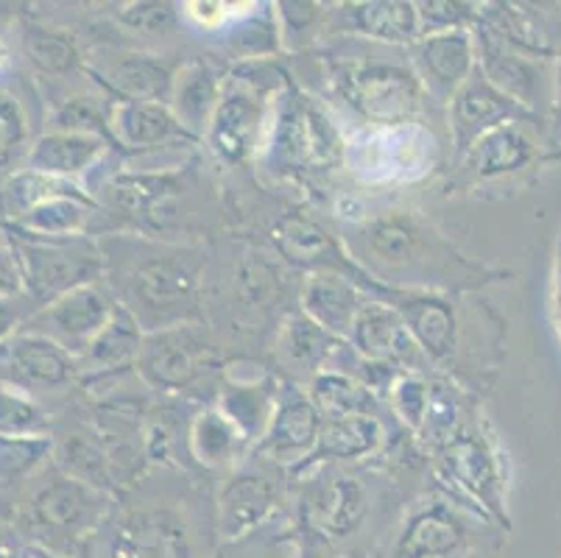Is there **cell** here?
Wrapping results in <instances>:
<instances>
[{"mask_svg":"<svg viewBox=\"0 0 561 558\" xmlns=\"http://www.w3.org/2000/svg\"><path fill=\"white\" fill-rule=\"evenodd\" d=\"M110 494L70 478L50 460L12 498L0 500V528L56 558H81L104 520Z\"/></svg>","mask_w":561,"mask_h":558,"instance_id":"obj_1","label":"cell"},{"mask_svg":"<svg viewBox=\"0 0 561 558\" xmlns=\"http://www.w3.org/2000/svg\"><path fill=\"white\" fill-rule=\"evenodd\" d=\"M9 235L14 240L20 269H23V294L37 307V314L70 291L99 283L104 274V254L84 235L65 240L28 238L18 232Z\"/></svg>","mask_w":561,"mask_h":558,"instance_id":"obj_2","label":"cell"},{"mask_svg":"<svg viewBox=\"0 0 561 558\" xmlns=\"http://www.w3.org/2000/svg\"><path fill=\"white\" fill-rule=\"evenodd\" d=\"M81 558H198L191 525L168 505H137L112 514Z\"/></svg>","mask_w":561,"mask_h":558,"instance_id":"obj_3","label":"cell"},{"mask_svg":"<svg viewBox=\"0 0 561 558\" xmlns=\"http://www.w3.org/2000/svg\"><path fill=\"white\" fill-rule=\"evenodd\" d=\"M198 285V260L182 252L149 254L126 276L129 299L137 305L131 314L137 321H157L160 330L185 324L187 314L196 310Z\"/></svg>","mask_w":561,"mask_h":558,"instance_id":"obj_4","label":"cell"},{"mask_svg":"<svg viewBox=\"0 0 561 558\" xmlns=\"http://www.w3.org/2000/svg\"><path fill=\"white\" fill-rule=\"evenodd\" d=\"M137 368L142 377L165 391H191L216 368V350L191 324L165 327L142 341Z\"/></svg>","mask_w":561,"mask_h":558,"instance_id":"obj_5","label":"cell"},{"mask_svg":"<svg viewBox=\"0 0 561 558\" xmlns=\"http://www.w3.org/2000/svg\"><path fill=\"white\" fill-rule=\"evenodd\" d=\"M115 296L104 285L90 283L65 294L54 305L43 307L39 314L28 319L23 330L50 338L59 346H65L70 355L79 357L101 335V330L110 324V319L115 316Z\"/></svg>","mask_w":561,"mask_h":558,"instance_id":"obj_6","label":"cell"},{"mask_svg":"<svg viewBox=\"0 0 561 558\" xmlns=\"http://www.w3.org/2000/svg\"><path fill=\"white\" fill-rule=\"evenodd\" d=\"M436 143L416 126H382V129L366 132L364 137L346 148V160L355 173L375 182L386 179H411L431 168V157Z\"/></svg>","mask_w":561,"mask_h":558,"instance_id":"obj_7","label":"cell"},{"mask_svg":"<svg viewBox=\"0 0 561 558\" xmlns=\"http://www.w3.org/2000/svg\"><path fill=\"white\" fill-rule=\"evenodd\" d=\"M346 99L382 126H400L420 110V76L397 65H355L341 84Z\"/></svg>","mask_w":561,"mask_h":558,"instance_id":"obj_8","label":"cell"},{"mask_svg":"<svg viewBox=\"0 0 561 558\" xmlns=\"http://www.w3.org/2000/svg\"><path fill=\"white\" fill-rule=\"evenodd\" d=\"M79 377V357L50 338L20 330L0 344V383L34 391L65 388Z\"/></svg>","mask_w":561,"mask_h":558,"instance_id":"obj_9","label":"cell"},{"mask_svg":"<svg viewBox=\"0 0 561 558\" xmlns=\"http://www.w3.org/2000/svg\"><path fill=\"white\" fill-rule=\"evenodd\" d=\"M274 157L285 166H333L344 151L341 135L319 106L290 95L274 129Z\"/></svg>","mask_w":561,"mask_h":558,"instance_id":"obj_10","label":"cell"},{"mask_svg":"<svg viewBox=\"0 0 561 558\" xmlns=\"http://www.w3.org/2000/svg\"><path fill=\"white\" fill-rule=\"evenodd\" d=\"M523 117H528V110L519 106L514 99H508L506 92H500L497 87L489 84L486 76L476 68V73L469 76L467 84L450 101V126L456 151L467 153L489 132L508 126V123H519Z\"/></svg>","mask_w":561,"mask_h":558,"instance_id":"obj_11","label":"cell"},{"mask_svg":"<svg viewBox=\"0 0 561 558\" xmlns=\"http://www.w3.org/2000/svg\"><path fill=\"white\" fill-rule=\"evenodd\" d=\"M366 491L358 480L330 478L302 498V525L316 539L339 545L358 534L366 522Z\"/></svg>","mask_w":561,"mask_h":558,"instance_id":"obj_12","label":"cell"},{"mask_svg":"<svg viewBox=\"0 0 561 558\" xmlns=\"http://www.w3.org/2000/svg\"><path fill=\"white\" fill-rule=\"evenodd\" d=\"M413 61L420 70V84L433 99L453 101L478 68L476 37L469 29L422 37Z\"/></svg>","mask_w":561,"mask_h":558,"instance_id":"obj_13","label":"cell"},{"mask_svg":"<svg viewBox=\"0 0 561 558\" xmlns=\"http://www.w3.org/2000/svg\"><path fill=\"white\" fill-rule=\"evenodd\" d=\"M382 301L400 314L425 357L450 361L456 355L458 319L450 301L433 294H413V291H386Z\"/></svg>","mask_w":561,"mask_h":558,"instance_id":"obj_14","label":"cell"},{"mask_svg":"<svg viewBox=\"0 0 561 558\" xmlns=\"http://www.w3.org/2000/svg\"><path fill=\"white\" fill-rule=\"evenodd\" d=\"M476 54L478 70L486 76L489 84L497 87L500 92H506L508 99H514L525 110L537 106V99L542 95L545 70L534 56L506 45L483 25H478Z\"/></svg>","mask_w":561,"mask_h":558,"instance_id":"obj_15","label":"cell"},{"mask_svg":"<svg viewBox=\"0 0 561 558\" xmlns=\"http://www.w3.org/2000/svg\"><path fill=\"white\" fill-rule=\"evenodd\" d=\"M277 509V486L263 472H238L221 489L218 498V536L221 542H238L265 528Z\"/></svg>","mask_w":561,"mask_h":558,"instance_id":"obj_16","label":"cell"},{"mask_svg":"<svg viewBox=\"0 0 561 558\" xmlns=\"http://www.w3.org/2000/svg\"><path fill=\"white\" fill-rule=\"evenodd\" d=\"M350 341L355 350L366 357L369 363H380V366H405V363L420 361V344L413 341L408 332L405 321L400 319L394 307L386 301H369L355 319V327L350 332ZM425 355V352H422Z\"/></svg>","mask_w":561,"mask_h":558,"instance_id":"obj_17","label":"cell"},{"mask_svg":"<svg viewBox=\"0 0 561 558\" xmlns=\"http://www.w3.org/2000/svg\"><path fill=\"white\" fill-rule=\"evenodd\" d=\"M319 430L321 413L316 411L313 399L288 388L277 399V411L268 424V433L257 444V453L272 460H283V464L308 460L319 442Z\"/></svg>","mask_w":561,"mask_h":558,"instance_id":"obj_18","label":"cell"},{"mask_svg":"<svg viewBox=\"0 0 561 558\" xmlns=\"http://www.w3.org/2000/svg\"><path fill=\"white\" fill-rule=\"evenodd\" d=\"M110 135L131 151H154L176 140H193L171 106L160 101H115L110 110Z\"/></svg>","mask_w":561,"mask_h":558,"instance_id":"obj_19","label":"cell"},{"mask_svg":"<svg viewBox=\"0 0 561 558\" xmlns=\"http://www.w3.org/2000/svg\"><path fill=\"white\" fill-rule=\"evenodd\" d=\"M366 305L364 291L339 271H316L302 288V314L335 338H350Z\"/></svg>","mask_w":561,"mask_h":558,"instance_id":"obj_20","label":"cell"},{"mask_svg":"<svg viewBox=\"0 0 561 558\" xmlns=\"http://www.w3.org/2000/svg\"><path fill=\"white\" fill-rule=\"evenodd\" d=\"M142 341L146 338H142L137 316L124 301H117L110 324L87 346L84 355H79V375H84L87 380H99V377H115L117 372L137 366Z\"/></svg>","mask_w":561,"mask_h":558,"instance_id":"obj_21","label":"cell"},{"mask_svg":"<svg viewBox=\"0 0 561 558\" xmlns=\"http://www.w3.org/2000/svg\"><path fill=\"white\" fill-rule=\"evenodd\" d=\"M447 467L456 483L476 498L481 509H486L494 520L508 525V516L503 514V500H500V475L497 464L492 458V449L476 436H456L447 444Z\"/></svg>","mask_w":561,"mask_h":558,"instance_id":"obj_22","label":"cell"},{"mask_svg":"<svg viewBox=\"0 0 561 558\" xmlns=\"http://www.w3.org/2000/svg\"><path fill=\"white\" fill-rule=\"evenodd\" d=\"M263 115V104H260L254 92L238 90V87L227 90L224 87L221 104H218L210 129H207L210 146L221 153L224 160L241 162L252 151Z\"/></svg>","mask_w":561,"mask_h":558,"instance_id":"obj_23","label":"cell"},{"mask_svg":"<svg viewBox=\"0 0 561 558\" xmlns=\"http://www.w3.org/2000/svg\"><path fill=\"white\" fill-rule=\"evenodd\" d=\"M106 140L99 135H76V132H45L34 137L25 166L50 176L76 182L104 157Z\"/></svg>","mask_w":561,"mask_h":558,"instance_id":"obj_24","label":"cell"},{"mask_svg":"<svg viewBox=\"0 0 561 558\" xmlns=\"http://www.w3.org/2000/svg\"><path fill=\"white\" fill-rule=\"evenodd\" d=\"M537 160V146L519 123H508L489 132L467 151V168L472 179H500L517 173Z\"/></svg>","mask_w":561,"mask_h":558,"instance_id":"obj_25","label":"cell"},{"mask_svg":"<svg viewBox=\"0 0 561 558\" xmlns=\"http://www.w3.org/2000/svg\"><path fill=\"white\" fill-rule=\"evenodd\" d=\"M366 246L389 269H408L413 263H422L431 246V232L422 227L413 215H382L366 227Z\"/></svg>","mask_w":561,"mask_h":558,"instance_id":"obj_26","label":"cell"},{"mask_svg":"<svg viewBox=\"0 0 561 558\" xmlns=\"http://www.w3.org/2000/svg\"><path fill=\"white\" fill-rule=\"evenodd\" d=\"M224 84L218 73L202 61H191L185 68L176 70L173 79V115L180 117V123L187 132H204L210 129V121L216 115L218 104H221Z\"/></svg>","mask_w":561,"mask_h":558,"instance_id":"obj_27","label":"cell"},{"mask_svg":"<svg viewBox=\"0 0 561 558\" xmlns=\"http://www.w3.org/2000/svg\"><path fill=\"white\" fill-rule=\"evenodd\" d=\"M218 411L241 433L243 442H263V436L268 433V424L274 419V411H277L274 383L268 377L229 380L221 394V408Z\"/></svg>","mask_w":561,"mask_h":558,"instance_id":"obj_28","label":"cell"},{"mask_svg":"<svg viewBox=\"0 0 561 558\" xmlns=\"http://www.w3.org/2000/svg\"><path fill=\"white\" fill-rule=\"evenodd\" d=\"M467 542L461 522L442 505L422 511L402 531L394 558H450Z\"/></svg>","mask_w":561,"mask_h":558,"instance_id":"obj_29","label":"cell"},{"mask_svg":"<svg viewBox=\"0 0 561 558\" xmlns=\"http://www.w3.org/2000/svg\"><path fill=\"white\" fill-rule=\"evenodd\" d=\"M59 196H81V187L68 179L50 176V173L34 171L28 166L18 168V171L0 179V224L9 227L32 209H37L39 204Z\"/></svg>","mask_w":561,"mask_h":558,"instance_id":"obj_30","label":"cell"},{"mask_svg":"<svg viewBox=\"0 0 561 558\" xmlns=\"http://www.w3.org/2000/svg\"><path fill=\"white\" fill-rule=\"evenodd\" d=\"M382 428L375 413H355V417L328 419L319 430V442L305 467L324 464V460L364 458L380 447Z\"/></svg>","mask_w":561,"mask_h":558,"instance_id":"obj_31","label":"cell"},{"mask_svg":"<svg viewBox=\"0 0 561 558\" xmlns=\"http://www.w3.org/2000/svg\"><path fill=\"white\" fill-rule=\"evenodd\" d=\"M54 464L70 478L95 486L101 491H110L115 486L110 455H106L104 444L95 436L93 428L68 430L59 439H54Z\"/></svg>","mask_w":561,"mask_h":558,"instance_id":"obj_32","label":"cell"},{"mask_svg":"<svg viewBox=\"0 0 561 558\" xmlns=\"http://www.w3.org/2000/svg\"><path fill=\"white\" fill-rule=\"evenodd\" d=\"M176 70L165 59L151 54H124L112 65L110 87L124 95V101H171Z\"/></svg>","mask_w":561,"mask_h":558,"instance_id":"obj_33","label":"cell"},{"mask_svg":"<svg viewBox=\"0 0 561 558\" xmlns=\"http://www.w3.org/2000/svg\"><path fill=\"white\" fill-rule=\"evenodd\" d=\"M95 204L81 193V196H59L50 202L39 204L28 215H23L20 221L9 224V232L28 235V238H48V240H65V238H81L87 229V221L93 215Z\"/></svg>","mask_w":561,"mask_h":558,"instance_id":"obj_34","label":"cell"},{"mask_svg":"<svg viewBox=\"0 0 561 558\" xmlns=\"http://www.w3.org/2000/svg\"><path fill=\"white\" fill-rule=\"evenodd\" d=\"M355 31L391 45H411L422 37L420 9L402 0H371L355 3L350 12Z\"/></svg>","mask_w":561,"mask_h":558,"instance_id":"obj_35","label":"cell"},{"mask_svg":"<svg viewBox=\"0 0 561 558\" xmlns=\"http://www.w3.org/2000/svg\"><path fill=\"white\" fill-rule=\"evenodd\" d=\"M54 460V436H0V500L12 498Z\"/></svg>","mask_w":561,"mask_h":558,"instance_id":"obj_36","label":"cell"},{"mask_svg":"<svg viewBox=\"0 0 561 558\" xmlns=\"http://www.w3.org/2000/svg\"><path fill=\"white\" fill-rule=\"evenodd\" d=\"M272 240L277 252L290 263L316 265V269H333L335 265V254H339L335 243L319 224L305 215H285L274 227Z\"/></svg>","mask_w":561,"mask_h":558,"instance_id":"obj_37","label":"cell"},{"mask_svg":"<svg viewBox=\"0 0 561 558\" xmlns=\"http://www.w3.org/2000/svg\"><path fill=\"white\" fill-rule=\"evenodd\" d=\"M23 50L32 68L43 76H65L79 68L81 50L73 34L43 23L23 25Z\"/></svg>","mask_w":561,"mask_h":558,"instance_id":"obj_38","label":"cell"},{"mask_svg":"<svg viewBox=\"0 0 561 558\" xmlns=\"http://www.w3.org/2000/svg\"><path fill=\"white\" fill-rule=\"evenodd\" d=\"M341 338L330 335L328 330H321L316 321H310L308 316H294L283 324L277 338V355L283 357L288 366L299 368H321L324 361L335 352Z\"/></svg>","mask_w":561,"mask_h":558,"instance_id":"obj_39","label":"cell"},{"mask_svg":"<svg viewBox=\"0 0 561 558\" xmlns=\"http://www.w3.org/2000/svg\"><path fill=\"white\" fill-rule=\"evenodd\" d=\"M32 143V121L23 99L0 84V179L25 166Z\"/></svg>","mask_w":561,"mask_h":558,"instance_id":"obj_40","label":"cell"},{"mask_svg":"<svg viewBox=\"0 0 561 558\" xmlns=\"http://www.w3.org/2000/svg\"><path fill=\"white\" fill-rule=\"evenodd\" d=\"M310 399H313L316 411L324 413L328 419L355 417V413H371L375 397L364 383L352 380L350 375L339 372H319L310 386Z\"/></svg>","mask_w":561,"mask_h":558,"instance_id":"obj_41","label":"cell"},{"mask_svg":"<svg viewBox=\"0 0 561 558\" xmlns=\"http://www.w3.org/2000/svg\"><path fill=\"white\" fill-rule=\"evenodd\" d=\"M50 417L37 399L12 383H0V436H48Z\"/></svg>","mask_w":561,"mask_h":558,"instance_id":"obj_42","label":"cell"},{"mask_svg":"<svg viewBox=\"0 0 561 558\" xmlns=\"http://www.w3.org/2000/svg\"><path fill=\"white\" fill-rule=\"evenodd\" d=\"M243 444L241 433L227 422L221 411H207L193 422L191 447L202 464L207 467H224L234 458L238 447Z\"/></svg>","mask_w":561,"mask_h":558,"instance_id":"obj_43","label":"cell"},{"mask_svg":"<svg viewBox=\"0 0 561 558\" xmlns=\"http://www.w3.org/2000/svg\"><path fill=\"white\" fill-rule=\"evenodd\" d=\"M110 110L95 95H73V99L56 101L48 112V132H76V135H99L106 140L110 132Z\"/></svg>","mask_w":561,"mask_h":558,"instance_id":"obj_44","label":"cell"},{"mask_svg":"<svg viewBox=\"0 0 561 558\" xmlns=\"http://www.w3.org/2000/svg\"><path fill=\"white\" fill-rule=\"evenodd\" d=\"M458 422V406L456 397L450 394V388L445 386H431V399H427V413L425 422H422V436L431 444H450L453 433H456Z\"/></svg>","mask_w":561,"mask_h":558,"instance_id":"obj_45","label":"cell"},{"mask_svg":"<svg viewBox=\"0 0 561 558\" xmlns=\"http://www.w3.org/2000/svg\"><path fill=\"white\" fill-rule=\"evenodd\" d=\"M416 9H420L422 37L447 34V31H467V25L476 20V12H472L469 3L433 0V3H420Z\"/></svg>","mask_w":561,"mask_h":558,"instance_id":"obj_46","label":"cell"},{"mask_svg":"<svg viewBox=\"0 0 561 558\" xmlns=\"http://www.w3.org/2000/svg\"><path fill=\"white\" fill-rule=\"evenodd\" d=\"M427 399H431V386L416 375H402L400 380L391 386V402H394L397 413H400L402 422H405L408 428L416 430V433H420L422 422H425Z\"/></svg>","mask_w":561,"mask_h":558,"instance_id":"obj_47","label":"cell"},{"mask_svg":"<svg viewBox=\"0 0 561 558\" xmlns=\"http://www.w3.org/2000/svg\"><path fill=\"white\" fill-rule=\"evenodd\" d=\"M117 20L126 29L137 31V34H162L173 25L176 12L171 3H160V0H142V3H126L117 12Z\"/></svg>","mask_w":561,"mask_h":558,"instance_id":"obj_48","label":"cell"},{"mask_svg":"<svg viewBox=\"0 0 561 558\" xmlns=\"http://www.w3.org/2000/svg\"><path fill=\"white\" fill-rule=\"evenodd\" d=\"M23 294V269H20L14 240L0 224V299H12Z\"/></svg>","mask_w":561,"mask_h":558,"instance_id":"obj_49","label":"cell"},{"mask_svg":"<svg viewBox=\"0 0 561 558\" xmlns=\"http://www.w3.org/2000/svg\"><path fill=\"white\" fill-rule=\"evenodd\" d=\"M260 531H254V534L243 536V539L238 542H221V547H216L207 558H277V545H274V539H263Z\"/></svg>","mask_w":561,"mask_h":558,"instance_id":"obj_50","label":"cell"},{"mask_svg":"<svg viewBox=\"0 0 561 558\" xmlns=\"http://www.w3.org/2000/svg\"><path fill=\"white\" fill-rule=\"evenodd\" d=\"M37 314V307L25 296H12V299H0V344L9 341L12 335H18L28 319Z\"/></svg>","mask_w":561,"mask_h":558,"instance_id":"obj_51","label":"cell"},{"mask_svg":"<svg viewBox=\"0 0 561 558\" xmlns=\"http://www.w3.org/2000/svg\"><path fill=\"white\" fill-rule=\"evenodd\" d=\"M229 9L232 7L227 3H187V18H193L204 29H218L229 20Z\"/></svg>","mask_w":561,"mask_h":558,"instance_id":"obj_52","label":"cell"},{"mask_svg":"<svg viewBox=\"0 0 561 558\" xmlns=\"http://www.w3.org/2000/svg\"><path fill=\"white\" fill-rule=\"evenodd\" d=\"M0 558H56V556L28 545V542L18 539V536L9 534L7 528H0Z\"/></svg>","mask_w":561,"mask_h":558,"instance_id":"obj_53","label":"cell"},{"mask_svg":"<svg viewBox=\"0 0 561 558\" xmlns=\"http://www.w3.org/2000/svg\"><path fill=\"white\" fill-rule=\"evenodd\" d=\"M279 9H283L285 31L294 29V34H299L305 25L316 23V18H319V7H313V3H283Z\"/></svg>","mask_w":561,"mask_h":558,"instance_id":"obj_54","label":"cell"},{"mask_svg":"<svg viewBox=\"0 0 561 558\" xmlns=\"http://www.w3.org/2000/svg\"><path fill=\"white\" fill-rule=\"evenodd\" d=\"M553 314H556V324H559V332H561V240H559V249H556V269H553Z\"/></svg>","mask_w":561,"mask_h":558,"instance_id":"obj_55","label":"cell"},{"mask_svg":"<svg viewBox=\"0 0 561 558\" xmlns=\"http://www.w3.org/2000/svg\"><path fill=\"white\" fill-rule=\"evenodd\" d=\"M9 61H12V48H9L7 39L0 37V73L9 68Z\"/></svg>","mask_w":561,"mask_h":558,"instance_id":"obj_56","label":"cell"},{"mask_svg":"<svg viewBox=\"0 0 561 558\" xmlns=\"http://www.w3.org/2000/svg\"><path fill=\"white\" fill-rule=\"evenodd\" d=\"M556 90H559V106H561V59H559V79H556Z\"/></svg>","mask_w":561,"mask_h":558,"instance_id":"obj_57","label":"cell"}]
</instances>
